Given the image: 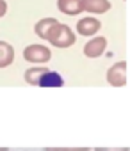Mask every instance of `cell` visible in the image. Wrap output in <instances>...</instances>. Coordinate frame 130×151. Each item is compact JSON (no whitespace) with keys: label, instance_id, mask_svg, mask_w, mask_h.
Wrapping results in <instances>:
<instances>
[{"label":"cell","instance_id":"obj_1","mask_svg":"<svg viewBox=\"0 0 130 151\" xmlns=\"http://www.w3.org/2000/svg\"><path fill=\"white\" fill-rule=\"evenodd\" d=\"M25 82L29 86L38 87H62L64 80L59 73L45 68V66H34L25 71Z\"/></svg>","mask_w":130,"mask_h":151},{"label":"cell","instance_id":"obj_2","mask_svg":"<svg viewBox=\"0 0 130 151\" xmlns=\"http://www.w3.org/2000/svg\"><path fill=\"white\" fill-rule=\"evenodd\" d=\"M46 41L50 45H53L55 48H68L75 43V34L68 25H62V23H55L48 34H46Z\"/></svg>","mask_w":130,"mask_h":151},{"label":"cell","instance_id":"obj_3","mask_svg":"<svg viewBox=\"0 0 130 151\" xmlns=\"http://www.w3.org/2000/svg\"><path fill=\"white\" fill-rule=\"evenodd\" d=\"M128 80V62L126 60H121V62H116L114 66L109 68L107 71V82L112 86V87H123Z\"/></svg>","mask_w":130,"mask_h":151},{"label":"cell","instance_id":"obj_4","mask_svg":"<svg viewBox=\"0 0 130 151\" xmlns=\"http://www.w3.org/2000/svg\"><path fill=\"white\" fill-rule=\"evenodd\" d=\"M23 59L32 64H43L52 59V52L45 45H29L23 50Z\"/></svg>","mask_w":130,"mask_h":151},{"label":"cell","instance_id":"obj_5","mask_svg":"<svg viewBox=\"0 0 130 151\" xmlns=\"http://www.w3.org/2000/svg\"><path fill=\"white\" fill-rule=\"evenodd\" d=\"M105 48H107V39L102 37V36H98V37H93L89 43H86L84 53H86V57L96 59V57H100L105 52Z\"/></svg>","mask_w":130,"mask_h":151},{"label":"cell","instance_id":"obj_6","mask_svg":"<svg viewBox=\"0 0 130 151\" xmlns=\"http://www.w3.org/2000/svg\"><path fill=\"white\" fill-rule=\"evenodd\" d=\"M57 9L68 16H77L84 11V0H57Z\"/></svg>","mask_w":130,"mask_h":151},{"label":"cell","instance_id":"obj_7","mask_svg":"<svg viewBox=\"0 0 130 151\" xmlns=\"http://www.w3.org/2000/svg\"><path fill=\"white\" fill-rule=\"evenodd\" d=\"M100 29H102V23H100L96 18H91V16L82 18V20L77 23V32H79L80 36H95Z\"/></svg>","mask_w":130,"mask_h":151},{"label":"cell","instance_id":"obj_8","mask_svg":"<svg viewBox=\"0 0 130 151\" xmlns=\"http://www.w3.org/2000/svg\"><path fill=\"white\" fill-rule=\"evenodd\" d=\"M110 9L109 0H84V11L93 14H103Z\"/></svg>","mask_w":130,"mask_h":151},{"label":"cell","instance_id":"obj_9","mask_svg":"<svg viewBox=\"0 0 130 151\" xmlns=\"http://www.w3.org/2000/svg\"><path fill=\"white\" fill-rule=\"evenodd\" d=\"M13 60H14V48L6 41H0V68L11 66Z\"/></svg>","mask_w":130,"mask_h":151},{"label":"cell","instance_id":"obj_10","mask_svg":"<svg viewBox=\"0 0 130 151\" xmlns=\"http://www.w3.org/2000/svg\"><path fill=\"white\" fill-rule=\"evenodd\" d=\"M55 23H57L55 18H43V20H39V22L36 23V34H38L41 39H46L48 30H50Z\"/></svg>","mask_w":130,"mask_h":151},{"label":"cell","instance_id":"obj_11","mask_svg":"<svg viewBox=\"0 0 130 151\" xmlns=\"http://www.w3.org/2000/svg\"><path fill=\"white\" fill-rule=\"evenodd\" d=\"M45 151H89L87 147H46Z\"/></svg>","mask_w":130,"mask_h":151},{"label":"cell","instance_id":"obj_12","mask_svg":"<svg viewBox=\"0 0 130 151\" xmlns=\"http://www.w3.org/2000/svg\"><path fill=\"white\" fill-rule=\"evenodd\" d=\"M95 151H128V147H96Z\"/></svg>","mask_w":130,"mask_h":151},{"label":"cell","instance_id":"obj_13","mask_svg":"<svg viewBox=\"0 0 130 151\" xmlns=\"http://www.w3.org/2000/svg\"><path fill=\"white\" fill-rule=\"evenodd\" d=\"M7 13V4H6V0H0V18L6 16Z\"/></svg>","mask_w":130,"mask_h":151},{"label":"cell","instance_id":"obj_14","mask_svg":"<svg viewBox=\"0 0 130 151\" xmlns=\"http://www.w3.org/2000/svg\"><path fill=\"white\" fill-rule=\"evenodd\" d=\"M0 151H9V149L7 147H0Z\"/></svg>","mask_w":130,"mask_h":151}]
</instances>
